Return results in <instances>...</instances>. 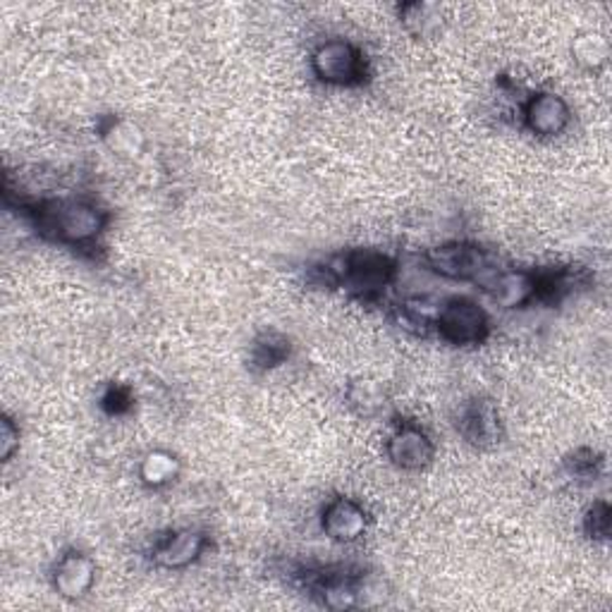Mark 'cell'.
Instances as JSON below:
<instances>
[{
    "label": "cell",
    "mask_w": 612,
    "mask_h": 612,
    "mask_svg": "<svg viewBox=\"0 0 612 612\" xmlns=\"http://www.w3.org/2000/svg\"><path fill=\"white\" fill-rule=\"evenodd\" d=\"M369 527L367 509L349 497H335L323 509V531L335 543H352L364 536Z\"/></svg>",
    "instance_id": "obj_7"
},
{
    "label": "cell",
    "mask_w": 612,
    "mask_h": 612,
    "mask_svg": "<svg viewBox=\"0 0 612 612\" xmlns=\"http://www.w3.org/2000/svg\"><path fill=\"white\" fill-rule=\"evenodd\" d=\"M20 449V429L10 417H3L0 421V457L5 461Z\"/></svg>",
    "instance_id": "obj_21"
},
{
    "label": "cell",
    "mask_w": 612,
    "mask_h": 612,
    "mask_svg": "<svg viewBox=\"0 0 612 612\" xmlns=\"http://www.w3.org/2000/svg\"><path fill=\"white\" fill-rule=\"evenodd\" d=\"M586 531L591 539L605 541L610 536V507L608 503H593V507L586 515Z\"/></svg>",
    "instance_id": "obj_20"
},
{
    "label": "cell",
    "mask_w": 612,
    "mask_h": 612,
    "mask_svg": "<svg viewBox=\"0 0 612 612\" xmlns=\"http://www.w3.org/2000/svg\"><path fill=\"white\" fill-rule=\"evenodd\" d=\"M347 399H349V405H352V409L359 411V415L373 417L385 407V391L381 388V383L361 379L349 385Z\"/></svg>",
    "instance_id": "obj_17"
},
{
    "label": "cell",
    "mask_w": 612,
    "mask_h": 612,
    "mask_svg": "<svg viewBox=\"0 0 612 612\" xmlns=\"http://www.w3.org/2000/svg\"><path fill=\"white\" fill-rule=\"evenodd\" d=\"M489 292L503 309H519L539 295V278L529 271H497Z\"/></svg>",
    "instance_id": "obj_12"
},
{
    "label": "cell",
    "mask_w": 612,
    "mask_h": 612,
    "mask_svg": "<svg viewBox=\"0 0 612 612\" xmlns=\"http://www.w3.org/2000/svg\"><path fill=\"white\" fill-rule=\"evenodd\" d=\"M323 603L333 610H345V608H352L357 603V591L355 586H349L343 579H335L328 581L323 586Z\"/></svg>",
    "instance_id": "obj_19"
},
{
    "label": "cell",
    "mask_w": 612,
    "mask_h": 612,
    "mask_svg": "<svg viewBox=\"0 0 612 612\" xmlns=\"http://www.w3.org/2000/svg\"><path fill=\"white\" fill-rule=\"evenodd\" d=\"M96 581V565L89 555L70 551L58 560L53 569V589L65 601H80L92 591Z\"/></svg>",
    "instance_id": "obj_5"
},
{
    "label": "cell",
    "mask_w": 612,
    "mask_h": 612,
    "mask_svg": "<svg viewBox=\"0 0 612 612\" xmlns=\"http://www.w3.org/2000/svg\"><path fill=\"white\" fill-rule=\"evenodd\" d=\"M204 548H206L204 533L182 529L166 536V539L156 545L154 560L156 565H160L164 569H184L199 560V555L204 553Z\"/></svg>",
    "instance_id": "obj_9"
},
{
    "label": "cell",
    "mask_w": 612,
    "mask_h": 612,
    "mask_svg": "<svg viewBox=\"0 0 612 612\" xmlns=\"http://www.w3.org/2000/svg\"><path fill=\"white\" fill-rule=\"evenodd\" d=\"M429 266L449 280H477L479 273L489 266L479 247L471 244H443L433 247L427 254Z\"/></svg>",
    "instance_id": "obj_4"
},
{
    "label": "cell",
    "mask_w": 612,
    "mask_h": 612,
    "mask_svg": "<svg viewBox=\"0 0 612 612\" xmlns=\"http://www.w3.org/2000/svg\"><path fill=\"white\" fill-rule=\"evenodd\" d=\"M569 106L562 96L541 92L529 98L527 108H524V120L527 128L539 136H557L567 130L569 124Z\"/></svg>",
    "instance_id": "obj_8"
},
{
    "label": "cell",
    "mask_w": 612,
    "mask_h": 612,
    "mask_svg": "<svg viewBox=\"0 0 612 612\" xmlns=\"http://www.w3.org/2000/svg\"><path fill=\"white\" fill-rule=\"evenodd\" d=\"M316 77L333 86H349L364 77V60L361 53L349 41L333 39L321 44L311 58Z\"/></svg>",
    "instance_id": "obj_2"
},
{
    "label": "cell",
    "mask_w": 612,
    "mask_h": 612,
    "mask_svg": "<svg viewBox=\"0 0 612 612\" xmlns=\"http://www.w3.org/2000/svg\"><path fill=\"white\" fill-rule=\"evenodd\" d=\"M393 264L379 252H357L347 259V278L361 292H373L391 280Z\"/></svg>",
    "instance_id": "obj_11"
},
{
    "label": "cell",
    "mask_w": 612,
    "mask_h": 612,
    "mask_svg": "<svg viewBox=\"0 0 612 612\" xmlns=\"http://www.w3.org/2000/svg\"><path fill=\"white\" fill-rule=\"evenodd\" d=\"M461 433L465 439L479 447H493L501 443V417L491 399H473L461 415Z\"/></svg>",
    "instance_id": "obj_10"
},
{
    "label": "cell",
    "mask_w": 612,
    "mask_h": 612,
    "mask_svg": "<svg viewBox=\"0 0 612 612\" xmlns=\"http://www.w3.org/2000/svg\"><path fill=\"white\" fill-rule=\"evenodd\" d=\"M180 459L168 453V449H152V453L144 455L140 465V477L148 489H164V485L180 477Z\"/></svg>",
    "instance_id": "obj_14"
},
{
    "label": "cell",
    "mask_w": 612,
    "mask_h": 612,
    "mask_svg": "<svg viewBox=\"0 0 612 612\" xmlns=\"http://www.w3.org/2000/svg\"><path fill=\"white\" fill-rule=\"evenodd\" d=\"M39 223L60 242L86 244L104 232L108 216L89 202H60L48 206Z\"/></svg>",
    "instance_id": "obj_1"
},
{
    "label": "cell",
    "mask_w": 612,
    "mask_h": 612,
    "mask_svg": "<svg viewBox=\"0 0 612 612\" xmlns=\"http://www.w3.org/2000/svg\"><path fill=\"white\" fill-rule=\"evenodd\" d=\"M290 355V343L285 340L278 333H264L254 343L252 349V361L261 369H273L283 364V361Z\"/></svg>",
    "instance_id": "obj_18"
},
{
    "label": "cell",
    "mask_w": 612,
    "mask_h": 612,
    "mask_svg": "<svg viewBox=\"0 0 612 612\" xmlns=\"http://www.w3.org/2000/svg\"><path fill=\"white\" fill-rule=\"evenodd\" d=\"M572 58L584 70H601L610 60V44L601 34H579L572 41Z\"/></svg>",
    "instance_id": "obj_16"
},
{
    "label": "cell",
    "mask_w": 612,
    "mask_h": 612,
    "mask_svg": "<svg viewBox=\"0 0 612 612\" xmlns=\"http://www.w3.org/2000/svg\"><path fill=\"white\" fill-rule=\"evenodd\" d=\"M435 321L441 335L453 345H477L489 333V319L471 299H449L441 307Z\"/></svg>",
    "instance_id": "obj_3"
},
{
    "label": "cell",
    "mask_w": 612,
    "mask_h": 612,
    "mask_svg": "<svg viewBox=\"0 0 612 612\" xmlns=\"http://www.w3.org/2000/svg\"><path fill=\"white\" fill-rule=\"evenodd\" d=\"M433 455H435V449H433L429 433L415 427V423H405V427H399L388 441V457L399 469L419 471L431 465Z\"/></svg>",
    "instance_id": "obj_6"
},
{
    "label": "cell",
    "mask_w": 612,
    "mask_h": 612,
    "mask_svg": "<svg viewBox=\"0 0 612 612\" xmlns=\"http://www.w3.org/2000/svg\"><path fill=\"white\" fill-rule=\"evenodd\" d=\"M101 136L110 152L120 158H140L146 146V136L140 124L124 118H110L101 130Z\"/></svg>",
    "instance_id": "obj_13"
},
{
    "label": "cell",
    "mask_w": 612,
    "mask_h": 612,
    "mask_svg": "<svg viewBox=\"0 0 612 612\" xmlns=\"http://www.w3.org/2000/svg\"><path fill=\"white\" fill-rule=\"evenodd\" d=\"M399 20L409 34H415L417 39H427L441 29L443 10L435 3H407L399 8Z\"/></svg>",
    "instance_id": "obj_15"
}]
</instances>
